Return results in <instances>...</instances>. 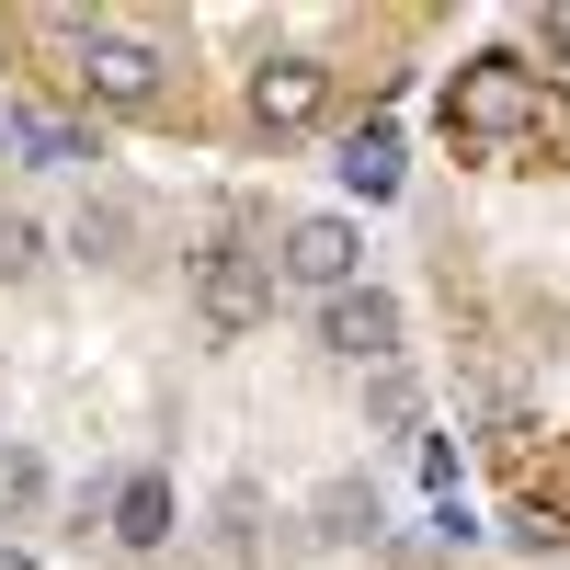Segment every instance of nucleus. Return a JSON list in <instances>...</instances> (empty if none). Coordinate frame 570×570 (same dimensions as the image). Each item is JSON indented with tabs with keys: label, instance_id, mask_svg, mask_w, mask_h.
<instances>
[{
	"label": "nucleus",
	"instance_id": "nucleus-1",
	"mask_svg": "<svg viewBox=\"0 0 570 570\" xmlns=\"http://www.w3.org/2000/svg\"><path fill=\"white\" fill-rule=\"evenodd\" d=\"M445 126L468 137V149H537V126H548V91L525 58H468L445 80Z\"/></svg>",
	"mask_w": 570,
	"mask_h": 570
},
{
	"label": "nucleus",
	"instance_id": "nucleus-2",
	"mask_svg": "<svg viewBox=\"0 0 570 570\" xmlns=\"http://www.w3.org/2000/svg\"><path fill=\"white\" fill-rule=\"evenodd\" d=\"M160 46L149 35H126V23H91L80 35V91H91V104H104V115H149L160 104Z\"/></svg>",
	"mask_w": 570,
	"mask_h": 570
},
{
	"label": "nucleus",
	"instance_id": "nucleus-3",
	"mask_svg": "<svg viewBox=\"0 0 570 570\" xmlns=\"http://www.w3.org/2000/svg\"><path fill=\"white\" fill-rule=\"evenodd\" d=\"M252 115H263L274 137H285V126H320V115H331V69L308 58V46H274V58L252 69Z\"/></svg>",
	"mask_w": 570,
	"mask_h": 570
},
{
	"label": "nucleus",
	"instance_id": "nucleus-4",
	"mask_svg": "<svg viewBox=\"0 0 570 570\" xmlns=\"http://www.w3.org/2000/svg\"><path fill=\"white\" fill-rule=\"evenodd\" d=\"M354 263H365L354 217H297V228H285V252H274V274H285V285H320V297H343Z\"/></svg>",
	"mask_w": 570,
	"mask_h": 570
},
{
	"label": "nucleus",
	"instance_id": "nucleus-5",
	"mask_svg": "<svg viewBox=\"0 0 570 570\" xmlns=\"http://www.w3.org/2000/svg\"><path fill=\"white\" fill-rule=\"evenodd\" d=\"M195 308H206V331H252V320L274 308V263H252V252H206V263H195Z\"/></svg>",
	"mask_w": 570,
	"mask_h": 570
},
{
	"label": "nucleus",
	"instance_id": "nucleus-6",
	"mask_svg": "<svg viewBox=\"0 0 570 570\" xmlns=\"http://www.w3.org/2000/svg\"><path fill=\"white\" fill-rule=\"evenodd\" d=\"M320 343L343 354V365H389L400 354V297H389V285H343L331 320H320Z\"/></svg>",
	"mask_w": 570,
	"mask_h": 570
},
{
	"label": "nucleus",
	"instance_id": "nucleus-7",
	"mask_svg": "<svg viewBox=\"0 0 570 570\" xmlns=\"http://www.w3.org/2000/svg\"><path fill=\"white\" fill-rule=\"evenodd\" d=\"M69 240H80L91 263H126V252H137V206H126V195H91V206L69 217Z\"/></svg>",
	"mask_w": 570,
	"mask_h": 570
},
{
	"label": "nucleus",
	"instance_id": "nucleus-8",
	"mask_svg": "<svg viewBox=\"0 0 570 570\" xmlns=\"http://www.w3.org/2000/svg\"><path fill=\"white\" fill-rule=\"evenodd\" d=\"M115 537H126V548H160V537H171V491H160V480H126V491H115Z\"/></svg>",
	"mask_w": 570,
	"mask_h": 570
},
{
	"label": "nucleus",
	"instance_id": "nucleus-9",
	"mask_svg": "<svg viewBox=\"0 0 570 570\" xmlns=\"http://www.w3.org/2000/svg\"><path fill=\"white\" fill-rule=\"evenodd\" d=\"M343 183H354V195H400V137H389V126H365L354 149H343Z\"/></svg>",
	"mask_w": 570,
	"mask_h": 570
},
{
	"label": "nucleus",
	"instance_id": "nucleus-10",
	"mask_svg": "<svg viewBox=\"0 0 570 570\" xmlns=\"http://www.w3.org/2000/svg\"><path fill=\"white\" fill-rule=\"evenodd\" d=\"M12 137H23L35 160H80V126L69 115H12Z\"/></svg>",
	"mask_w": 570,
	"mask_h": 570
},
{
	"label": "nucleus",
	"instance_id": "nucleus-11",
	"mask_svg": "<svg viewBox=\"0 0 570 570\" xmlns=\"http://www.w3.org/2000/svg\"><path fill=\"white\" fill-rule=\"evenodd\" d=\"M35 502H46V468H35V456H0V513H12V525H23Z\"/></svg>",
	"mask_w": 570,
	"mask_h": 570
},
{
	"label": "nucleus",
	"instance_id": "nucleus-12",
	"mask_svg": "<svg viewBox=\"0 0 570 570\" xmlns=\"http://www.w3.org/2000/svg\"><path fill=\"white\" fill-rule=\"evenodd\" d=\"M320 537H376V502L365 491H320Z\"/></svg>",
	"mask_w": 570,
	"mask_h": 570
},
{
	"label": "nucleus",
	"instance_id": "nucleus-13",
	"mask_svg": "<svg viewBox=\"0 0 570 570\" xmlns=\"http://www.w3.org/2000/svg\"><path fill=\"white\" fill-rule=\"evenodd\" d=\"M0 274H35V217H0Z\"/></svg>",
	"mask_w": 570,
	"mask_h": 570
},
{
	"label": "nucleus",
	"instance_id": "nucleus-14",
	"mask_svg": "<svg viewBox=\"0 0 570 570\" xmlns=\"http://www.w3.org/2000/svg\"><path fill=\"white\" fill-rule=\"evenodd\" d=\"M548 58L570 69V0H559V12H548Z\"/></svg>",
	"mask_w": 570,
	"mask_h": 570
}]
</instances>
